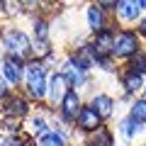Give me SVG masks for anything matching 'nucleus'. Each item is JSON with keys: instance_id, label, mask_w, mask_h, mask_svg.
I'll return each instance as SVG.
<instances>
[{"instance_id": "nucleus-1", "label": "nucleus", "mask_w": 146, "mask_h": 146, "mask_svg": "<svg viewBox=\"0 0 146 146\" xmlns=\"http://www.w3.org/2000/svg\"><path fill=\"white\" fill-rule=\"evenodd\" d=\"M49 71H46V63L44 61H27L25 66V95L34 102H44L49 95Z\"/></svg>"}, {"instance_id": "nucleus-2", "label": "nucleus", "mask_w": 146, "mask_h": 146, "mask_svg": "<svg viewBox=\"0 0 146 146\" xmlns=\"http://www.w3.org/2000/svg\"><path fill=\"white\" fill-rule=\"evenodd\" d=\"M0 42L5 46V56L20 58V61H25V63L34 58V54H32V39H29V34H27L25 29H20V27H12V25L3 27Z\"/></svg>"}, {"instance_id": "nucleus-3", "label": "nucleus", "mask_w": 146, "mask_h": 146, "mask_svg": "<svg viewBox=\"0 0 146 146\" xmlns=\"http://www.w3.org/2000/svg\"><path fill=\"white\" fill-rule=\"evenodd\" d=\"M141 36L136 34V29L131 27H122L119 32L115 34V42H112V54L110 56L115 61H129L134 54L141 51Z\"/></svg>"}, {"instance_id": "nucleus-4", "label": "nucleus", "mask_w": 146, "mask_h": 146, "mask_svg": "<svg viewBox=\"0 0 146 146\" xmlns=\"http://www.w3.org/2000/svg\"><path fill=\"white\" fill-rule=\"evenodd\" d=\"M32 115V100L27 95H20V93H12L10 98L3 102V117H12V119H29Z\"/></svg>"}, {"instance_id": "nucleus-5", "label": "nucleus", "mask_w": 146, "mask_h": 146, "mask_svg": "<svg viewBox=\"0 0 146 146\" xmlns=\"http://www.w3.org/2000/svg\"><path fill=\"white\" fill-rule=\"evenodd\" d=\"M25 61L20 58H12V56H3L0 58V73L5 76V80L12 85V88H20L25 83Z\"/></svg>"}, {"instance_id": "nucleus-6", "label": "nucleus", "mask_w": 146, "mask_h": 146, "mask_svg": "<svg viewBox=\"0 0 146 146\" xmlns=\"http://www.w3.org/2000/svg\"><path fill=\"white\" fill-rule=\"evenodd\" d=\"M71 83H68V78L63 76V73H51V78H49V95H46V102L51 105V107L58 110V105L63 102V98H66L68 93H71Z\"/></svg>"}, {"instance_id": "nucleus-7", "label": "nucleus", "mask_w": 146, "mask_h": 146, "mask_svg": "<svg viewBox=\"0 0 146 146\" xmlns=\"http://www.w3.org/2000/svg\"><path fill=\"white\" fill-rule=\"evenodd\" d=\"M141 10H144V3L141 0H117L115 17L122 25H136L141 20Z\"/></svg>"}, {"instance_id": "nucleus-8", "label": "nucleus", "mask_w": 146, "mask_h": 146, "mask_svg": "<svg viewBox=\"0 0 146 146\" xmlns=\"http://www.w3.org/2000/svg\"><path fill=\"white\" fill-rule=\"evenodd\" d=\"M102 124H105V122L100 119L98 112H95L90 105H83V110H80L78 119H76V129H78L80 134H93V131H98Z\"/></svg>"}, {"instance_id": "nucleus-9", "label": "nucleus", "mask_w": 146, "mask_h": 146, "mask_svg": "<svg viewBox=\"0 0 146 146\" xmlns=\"http://www.w3.org/2000/svg\"><path fill=\"white\" fill-rule=\"evenodd\" d=\"M85 17H88V29L93 32V34H98V32H102V29H107L110 27V15L100 7V3H90L88 5V10H85Z\"/></svg>"}, {"instance_id": "nucleus-10", "label": "nucleus", "mask_w": 146, "mask_h": 146, "mask_svg": "<svg viewBox=\"0 0 146 146\" xmlns=\"http://www.w3.org/2000/svg\"><path fill=\"white\" fill-rule=\"evenodd\" d=\"M90 107L95 110V112H98L100 115V119H110V117L115 115V98H112V95H107V93H93V98H90Z\"/></svg>"}, {"instance_id": "nucleus-11", "label": "nucleus", "mask_w": 146, "mask_h": 146, "mask_svg": "<svg viewBox=\"0 0 146 146\" xmlns=\"http://www.w3.org/2000/svg\"><path fill=\"white\" fill-rule=\"evenodd\" d=\"M51 131V124H49V119H46V115H39V112H32L29 115V119H27V124H25V134H29L32 139H39V136H44V134H49Z\"/></svg>"}, {"instance_id": "nucleus-12", "label": "nucleus", "mask_w": 146, "mask_h": 146, "mask_svg": "<svg viewBox=\"0 0 146 146\" xmlns=\"http://www.w3.org/2000/svg\"><path fill=\"white\" fill-rule=\"evenodd\" d=\"M119 85H122V90H124V98H131V95H136L141 88H144V76H139V73H134V71H122V76H119Z\"/></svg>"}, {"instance_id": "nucleus-13", "label": "nucleus", "mask_w": 146, "mask_h": 146, "mask_svg": "<svg viewBox=\"0 0 146 146\" xmlns=\"http://www.w3.org/2000/svg\"><path fill=\"white\" fill-rule=\"evenodd\" d=\"M117 131L122 134V139H127V141H134L136 136L144 131V124H139V122L134 119V117H122V122H119V127H117Z\"/></svg>"}, {"instance_id": "nucleus-14", "label": "nucleus", "mask_w": 146, "mask_h": 146, "mask_svg": "<svg viewBox=\"0 0 146 146\" xmlns=\"http://www.w3.org/2000/svg\"><path fill=\"white\" fill-rule=\"evenodd\" d=\"M85 146H115V134L102 124L98 131L85 134Z\"/></svg>"}, {"instance_id": "nucleus-15", "label": "nucleus", "mask_w": 146, "mask_h": 146, "mask_svg": "<svg viewBox=\"0 0 146 146\" xmlns=\"http://www.w3.org/2000/svg\"><path fill=\"white\" fill-rule=\"evenodd\" d=\"M34 146H68V136L63 131H58V129H51L49 134L39 136L34 141Z\"/></svg>"}, {"instance_id": "nucleus-16", "label": "nucleus", "mask_w": 146, "mask_h": 146, "mask_svg": "<svg viewBox=\"0 0 146 146\" xmlns=\"http://www.w3.org/2000/svg\"><path fill=\"white\" fill-rule=\"evenodd\" d=\"M127 71H134L139 73V76H146V49H141L139 54H134V56L127 61Z\"/></svg>"}, {"instance_id": "nucleus-17", "label": "nucleus", "mask_w": 146, "mask_h": 146, "mask_svg": "<svg viewBox=\"0 0 146 146\" xmlns=\"http://www.w3.org/2000/svg\"><path fill=\"white\" fill-rule=\"evenodd\" d=\"M129 117H134L139 124H146V98H136L129 105Z\"/></svg>"}, {"instance_id": "nucleus-18", "label": "nucleus", "mask_w": 146, "mask_h": 146, "mask_svg": "<svg viewBox=\"0 0 146 146\" xmlns=\"http://www.w3.org/2000/svg\"><path fill=\"white\" fill-rule=\"evenodd\" d=\"M93 66H98L100 71H105V73H115V58L112 56H98Z\"/></svg>"}, {"instance_id": "nucleus-19", "label": "nucleus", "mask_w": 146, "mask_h": 146, "mask_svg": "<svg viewBox=\"0 0 146 146\" xmlns=\"http://www.w3.org/2000/svg\"><path fill=\"white\" fill-rule=\"evenodd\" d=\"M10 95H12V85L7 83V80H5V76L0 73V102H5V100L10 98Z\"/></svg>"}, {"instance_id": "nucleus-20", "label": "nucleus", "mask_w": 146, "mask_h": 146, "mask_svg": "<svg viewBox=\"0 0 146 146\" xmlns=\"http://www.w3.org/2000/svg\"><path fill=\"white\" fill-rule=\"evenodd\" d=\"M136 34L141 36V42H144V39H146V15L141 17L139 22H136Z\"/></svg>"}, {"instance_id": "nucleus-21", "label": "nucleus", "mask_w": 146, "mask_h": 146, "mask_svg": "<svg viewBox=\"0 0 146 146\" xmlns=\"http://www.w3.org/2000/svg\"><path fill=\"white\" fill-rule=\"evenodd\" d=\"M0 146H5V139H0Z\"/></svg>"}, {"instance_id": "nucleus-22", "label": "nucleus", "mask_w": 146, "mask_h": 146, "mask_svg": "<svg viewBox=\"0 0 146 146\" xmlns=\"http://www.w3.org/2000/svg\"><path fill=\"white\" fill-rule=\"evenodd\" d=\"M144 98H146V85H144Z\"/></svg>"}, {"instance_id": "nucleus-23", "label": "nucleus", "mask_w": 146, "mask_h": 146, "mask_svg": "<svg viewBox=\"0 0 146 146\" xmlns=\"http://www.w3.org/2000/svg\"><path fill=\"white\" fill-rule=\"evenodd\" d=\"M27 146H34V141H32V144H27Z\"/></svg>"}, {"instance_id": "nucleus-24", "label": "nucleus", "mask_w": 146, "mask_h": 146, "mask_svg": "<svg viewBox=\"0 0 146 146\" xmlns=\"http://www.w3.org/2000/svg\"><path fill=\"white\" fill-rule=\"evenodd\" d=\"M0 32H3V27H0Z\"/></svg>"}, {"instance_id": "nucleus-25", "label": "nucleus", "mask_w": 146, "mask_h": 146, "mask_svg": "<svg viewBox=\"0 0 146 146\" xmlns=\"http://www.w3.org/2000/svg\"><path fill=\"white\" fill-rule=\"evenodd\" d=\"M144 146H146V144H144Z\"/></svg>"}]
</instances>
